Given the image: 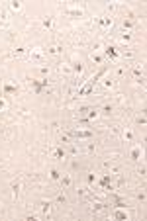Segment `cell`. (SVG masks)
Wrapping results in <instances>:
<instances>
[{
  "instance_id": "cell-13",
  "label": "cell",
  "mask_w": 147,
  "mask_h": 221,
  "mask_svg": "<svg viewBox=\"0 0 147 221\" xmlns=\"http://www.w3.org/2000/svg\"><path fill=\"white\" fill-rule=\"evenodd\" d=\"M51 202H41V211H43V215H49V211H51Z\"/></svg>"
},
{
  "instance_id": "cell-15",
  "label": "cell",
  "mask_w": 147,
  "mask_h": 221,
  "mask_svg": "<svg viewBox=\"0 0 147 221\" xmlns=\"http://www.w3.org/2000/svg\"><path fill=\"white\" fill-rule=\"evenodd\" d=\"M61 51H63L61 45H53V47H49V49H47V53H49V55H59Z\"/></svg>"
},
{
  "instance_id": "cell-27",
  "label": "cell",
  "mask_w": 147,
  "mask_h": 221,
  "mask_svg": "<svg viewBox=\"0 0 147 221\" xmlns=\"http://www.w3.org/2000/svg\"><path fill=\"white\" fill-rule=\"evenodd\" d=\"M6 108H8V102L4 100V98H0V112H4Z\"/></svg>"
},
{
  "instance_id": "cell-11",
  "label": "cell",
  "mask_w": 147,
  "mask_h": 221,
  "mask_svg": "<svg viewBox=\"0 0 147 221\" xmlns=\"http://www.w3.org/2000/svg\"><path fill=\"white\" fill-rule=\"evenodd\" d=\"M98 117V112L94 110V108H90V110H88V114H86V117H85V121H90V120H96Z\"/></svg>"
},
{
  "instance_id": "cell-19",
  "label": "cell",
  "mask_w": 147,
  "mask_h": 221,
  "mask_svg": "<svg viewBox=\"0 0 147 221\" xmlns=\"http://www.w3.org/2000/svg\"><path fill=\"white\" fill-rule=\"evenodd\" d=\"M49 178H51V180H59V178H61L59 170H57V168H51V172H49Z\"/></svg>"
},
{
  "instance_id": "cell-23",
  "label": "cell",
  "mask_w": 147,
  "mask_h": 221,
  "mask_svg": "<svg viewBox=\"0 0 147 221\" xmlns=\"http://www.w3.org/2000/svg\"><path fill=\"white\" fill-rule=\"evenodd\" d=\"M10 8H12L14 12H20V10H22V4L20 2H10Z\"/></svg>"
},
{
  "instance_id": "cell-16",
  "label": "cell",
  "mask_w": 147,
  "mask_h": 221,
  "mask_svg": "<svg viewBox=\"0 0 147 221\" xmlns=\"http://www.w3.org/2000/svg\"><path fill=\"white\" fill-rule=\"evenodd\" d=\"M53 157H55V159H65V149H63V147H57V149L53 151Z\"/></svg>"
},
{
  "instance_id": "cell-21",
  "label": "cell",
  "mask_w": 147,
  "mask_h": 221,
  "mask_svg": "<svg viewBox=\"0 0 147 221\" xmlns=\"http://www.w3.org/2000/svg\"><path fill=\"white\" fill-rule=\"evenodd\" d=\"M102 209H104V206H102V203H92L90 211H92V213H98V211H102Z\"/></svg>"
},
{
  "instance_id": "cell-1",
  "label": "cell",
  "mask_w": 147,
  "mask_h": 221,
  "mask_svg": "<svg viewBox=\"0 0 147 221\" xmlns=\"http://www.w3.org/2000/svg\"><path fill=\"white\" fill-rule=\"evenodd\" d=\"M94 84H96V80H94V78H90V80H86V84H85V86H81V88H78V92H77V96H78V98H85L86 94H90V92H92Z\"/></svg>"
},
{
  "instance_id": "cell-10",
  "label": "cell",
  "mask_w": 147,
  "mask_h": 221,
  "mask_svg": "<svg viewBox=\"0 0 147 221\" xmlns=\"http://www.w3.org/2000/svg\"><path fill=\"white\" fill-rule=\"evenodd\" d=\"M16 92H18V86L16 84H10V82L4 84V94H16Z\"/></svg>"
},
{
  "instance_id": "cell-29",
  "label": "cell",
  "mask_w": 147,
  "mask_h": 221,
  "mask_svg": "<svg viewBox=\"0 0 147 221\" xmlns=\"http://www.w3.org/2000/svg\"><path fill=\"white\" fill-rule=\"evenodd\" d=\"M122 41H132V34H122Z\"/></svg>"
},
{
  "instance_id": "cell-6",
  "label": "cell",
  "mask_w": 147,
  "mask_h": 221,
  "mask_svg": "<svg viewBox=\"0 0 147 221\" xmlns=\"http://www.w3.org/2000/svg\"><path fill=\"white\" fill-rule=\"evenodd\" d=\"M104 55L106 57H110V59H114V61H116V59H120V51L116 49V47L114 45H108L106 49H104Z\"/></svg>"
},
{
  "instance_id": "cell-22",
  "label": "cell",
  "mask_w": 147,
  "mask_h": 221,
  "mask_svg": "<svg viewBox=\"0 0 147 221\" xmlns=\"http://www.w3.org/2000/svg\"><path fill=\"white\" fill-rule=\"evenodd\" d=\"M69 14L71 16H82V10L81 8H69Z\"/></svg>"
},
{
  "instance_id": "cell-18",
  "label": "cell",
  "mask_w": 147,
  "mask_h": 221,
  "mask_svg": "<svg viewBox=\"0 0 147 221\" xmlns=\"http://www.w3.org/2000/svg\"><path fill=\"white\" fill-rule=\"evenodd\" d=\"M139 157H141V149L139 147H133L132 149V159L133 160H139Z\"/></svg>"
},
{
  "instance_id": "cell-30",
  "label": "cell",
  "mask_w": 147,
  "mask_h": 221,
  "mask_svg": "<svg viewBox=\"0 0 147 221\" xmlns=\"http://www.w3.org/2000/svg\"><path fill=\"white\" fill-rule=\"evenodd\" d=\"M57 202H59V203H65V202H67L65 194H59V196H57Z\"/></svg>"
},
{
  "instance_id": "cell-26",
  "label": "cell",
  "mask_w": 147,
  "mask_h": 221,
  "mask_svg": "<svg viewBox=\"0 0 147 221\" xmlns=\"http://www.w3.org/2000/svg\"><path fill=\"white\" fill-rule=\"evenodd\" d=\"M133 74H135L137 78H139V77L143 78V69H141V67H135V69H133Z\"/></svg>"
},
{
  "instance_id": "cell-14",
  "label": "cell",
  "mask_w": 147,
  "mask_h": 221,
  "mask_svg": "<svg viewBox=\"0 0 147 221\" xmlns=\"http://www.w3.org/2000/svg\"><path fill=\"white\" fill-rule=\"evenodd\" d=\"M41 26H43L45 30H51V28H53V18H49V16H47V18H43Z\"/></svg>"
},
{
  "instance_id": "cell-28",
  "label": "cell",
  "mask_w": 147,
  "mask_h": 221,
  "mask_svg": "<svg viewBox=\"0 0 147 221\" xmlns=\"http://www.w3.org/2000/svg\"><path fill=\"white\" fill-rule=\"evenodd\" d=\"M86 182H88V184H94V182H96V176H94V174H88V176H86Z\"/></svg>"
},
{
  "instance_id": "cell-4",
  "label": "cell",
  "mask_w": 147,
  "mask_h": 221,
  "mask_svg": "<svg viewBox=\"0 0 147 221\" xmlns=\"http://www.w3.org/2000/svg\"><path fill=\"white\" fill-rule=\"evenodd\" d=\"M112 217L118 219V221H128L129 213L125 211V207H116V209H114V213H112Z\"/></svg>"
},
{
  "instance_id": "cell-32",
  "label": "cell",
  "mask_w": 147,
  "mask_h": 221,
  "mask_svg": "<svg viewBox=\"0 0 147 221\" xmlns=\"http://www.w3.org/2000/svg\"><path fill=\"white\" fill-rule=\"evenodd\" d=\"M114 82H112V80H110V78H106V80H104V86H106V88H110V86H112Z\"/></svg>"
},
{
  "instance_id": "cell-25",
  "label": "cell",
  "mask_w": 147,
  "mask_h": 221,
  "mask_svg": "<svg viewBox=\"0 0 147 221\" xmlns=\"http://www.w3.org/2000/svg\"><path fill=\"white\" fill-rule=\"evenodd\" d=\"M92 61L100 65V63H102V55H100V53H92Z\"/></svg>"
},
{
  "instance_id": "cell-24",
  "label": "cell",
  "mask_w": 147,
  "mask_h": 221,
  "mask_svg": "<svg viewBox=\"0 0 147 221\" xmlns=\"http://www.w3.org/2000/svg\"><path fill=\"white\" fill-rule=\"evenodd\" d=\"M132 28H133V22H132V20H125V22H124V31H125V30L129 31Z\"/></svg>"
},
{
  "instance_id": "cell-31",
  "label": "cell",
  "mask_w": 147,
  "mask_h": 221,
  "mask_svg": "<svg viewBox=\"0 0 147 221\" xmlns=\"http://www.w3.org/2000/svg\"><path fill=\"white\" fill-rule=\"evenodd\" d=\"M102 112H104V114H110V112H112V106H104Z\"/></svg>"
},
{
  "instance_id": "cell-7",
  "label": "cell",
  "mask_w": 147,
  "mask_h": 221,
  "mask_svg": "<svg viewBox=\"0 0 147 221\" xmlns=\"http://www.w3.org/2000/svg\"><path fill=\"white\" fill-rule=\"evenodd\" d=\"M100 186L104 190H112V174H104L100 178Z\"/></svg>"
},
{
  "instance_id": "cell-12",
  "label": "cell",
  "mask_w": 147,
  "mask_h": 221,
  "mask_svg": "<svg viewBox=\"0 0 147 221\" xmlns=\"http://www.w3.org/2000/svg\"><path fill=\"white\" fill-rule=\"evenodd\" d=\"M61 180V186L63 188H69L71 186V174H63V178H59Z\"/></svg>"
},
{
  "instance_id": "cell-8",
  "label": "cell",
  "mask_w": 147,
  "mask_h": 221,
  "mask_svg": "<svg viewBox=\"0 0 147 221\" xmlns=\"http://www.w3.org/2000/svg\"><path fill=\"white\" fill-rule=\"evenodd\" d=\"M20 190H22V182L14 180L12 182V200H18V198H20Z\"/></svg>"
},
{
  "instance_id": "cell-34",
  "label": "cell",
  "mask_w": 147,
  "mask_h": 221,
  "mask_svg": "<svg viewBox=\"0 0 147 221\" xmlns=\"http://www.w3.org/2000/svg\"><path fill=\"white\" fill-rule=\"evenodd\" d=\"M39 71L43 73V74H47V73H49V69H47V67H39Z\"/></svg>"
},
{
  "instance_id": "cell-9",
  "label": "cell",
  "mask_w": 147,
  "mask_h": 221,
  "mask_svg": "<svg viewBox=\"0 0 147 221\" xmlns=\"http://www.w3.org/2000/svg\"><path fill=\"white\" fill-rule=\"evenodd\" d=\"M98 26H100V28H110V26H112V18H110V16H102V18L98 20Z\"/></svg>"
},
{
  "instance_id": "cell-5",
  "label": "cell",
  "mask_w": 147,
  "mask_h": 221,
  "mask_svg": "<svg viewBox=\"0 0 147 221\" xmlns=\"http://www.w3.org/2000/svg\"><path fill=\"white\" fill-rule=\"evenodd\" d=\"M73 137L75 139H90L92 131L90 129H75V131H73Z\"/></svg>"
},
{
  "instance_id": "cell-3",
  "label": "cell",
  "mask_w": 147,
  "mask_h": 221,
  "mask_svg": "<svg viewBox=\"0 0 147 221\" xmlns=\"http://www.w3.org/2000/svg\"><path fill=\"white\" fill-rule=\"evenodd\" d=\"M30 59L31 61H43V57H45V51L41 49V47H34V49H30Z\"/></svg>"
},
{
  "instance_id": "cell-2",
  "label": "cell",
  "mask_w": 147,
  "mask_h": 221,
  "mask_svg": "<svg viewBox=\"0 0 147 221\" xmlns=\"http://www.w3.org/2000/svg\"><path fill=\"white\" fill-rule=\"evenodd\" d=\"M47 84H49V80H47V78L31 80V86H34V92L35 94H41V92H43V88H47Z\"/></svg>"
},
{
  "instance_id": "cell-33",
  "label": "cell",
  "mask_w": 147,
  "mask_h": 221,
  "mask_svg": "<svg viewBox=\"0 0 147 221\" xmlns=\"http://www.w3.org/2000/svg\"><path fill=\"white\" fill-rule=\"evenodd\" d=\"M137 121L141 123V125H145V116H139V117H137Z\"/></svg>"
},
{
  "instance_id": "cell-20",
  "label": "cell",
  "mask_w": 147,
  "mask_h": 221,
  "mask_svg": "<svg viewBox=\"0 0 147 221\" xmlns=\"http://www.w3.org/2000/svg\"><path fill=\"white\" fill-rule=\"evenodd\" d=\"M124 139H125V141H133V131H132V129H125V131H124Z\"/></svg>"
},
{
  "instance_id": "cell-17",
  "label": "cell",
  "mask_w": 147,
  "mask_h": 221,
  "mask_svg": "<svg viewBox=\"0 0 147 221\" xmlns=\"http://www.w3.org/2000/svg\"><path fill=\"white\" fill-rule=\"evenodd\" d=\"M82 71H85V65H82V63H75V65H73V73H75V74H81Z\"/></svg>"
}]
</instances>
